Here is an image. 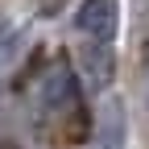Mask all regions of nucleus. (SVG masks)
Listing matches in <instances>:
<instances>
[{"instance_id": "20e7f679", "label": "nucleus", "mask_w": 149, "mask_h": 149, "mask_svg": "<svg viewBox=\"0 0 149 149\" xmlns=\"http://www.w3.org/2000/svg\"><path fill=\"white\" fill-rule=\"evenodd\" d=\"M79 62H83V83L91 91H104L112 83V46L79 37Z\"/></svg>"}, {"instance_id": "f257e3e1", "label": "nucleus", "mask_w": 149, "mask_h": 149, "mask_svg": "<svg viewBox=\"0 0 149 149\" xmlns=\"http://www.w3.org/2000/svg\"><path fill=\"white\" fill-rule=\"evenodd\" d=\"M33 108L37 116H42L46 124H66L79 116V83H74V74L66 66H50L42 79H37L33 87Z\"/></svg>"}, {"instance_id": "f03ea898", "label": "nucleus", "mask_w": 149, "mask_h": 149, "mask_svg": "<svg viewBox=\"0 0 149 149\" xmlns=\"http://www.w3.org/2000/svg\"><path fill=\"white\" fill-rule=\"evenodd\" d=\"M116 29H120L116 0H79V8H74V33H79L83 42L112 46L116 42Z\"/></svg>"}, {"instance_id": "7ed1b4c3", "label": "nucleus", "mask_w": 149, "mask_h": 149, "mask_svg": "<svg viewBox=\"0 0 149 149\" xmlns=\"http://www.w3.org/2000/svg\"><path fill=\"white\" fill-rule=\"evenodd\" d=\"M87 149H128V112L120 100H104L91 124V141Z\"/></svg>"}]
</instances>
